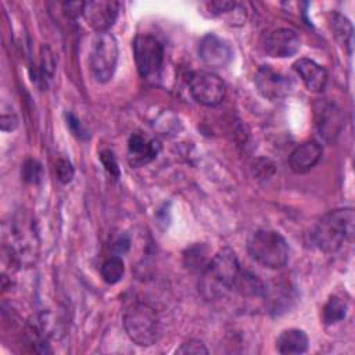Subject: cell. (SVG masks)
Segmentation results:
<instances>
[{
	"label": "cell",
	"mask_w": 355,
	"mask_h": 355,
	"mask_svg": "<svg viewBox=\"0 0 355 355\" xmlns=\"http://www.w3.org/2000/svg\"><path fill=\"white\" fill-rule=\"evenodd\" d=\"M190 93L202 105L215 107L226 96L225 82L212 72H196L190 78Z\"/></svg>",
	"instance_id": "obj_7"
},
{
	"label": "cell",
	"mask_w": 355,
	"mask_h": 355,
	"mask_svg": "<svg viewBox=\"0 0 355 355\" xmlns=\"http://www.w3.org/2000/svg\"><path fill=\"white\" fill-rule=\"evenodd\" d=\"M315 114V125L319 132V135L326 140L331 141L334 140L341 128H343V112L341 110L331 101L320 100L313 107Z\"/></svg>",
	"instance_id": "obj_10"
},
{
	"label": "cell",
	"mask_w": 355,
	"mask_h": 355,
	"mask_svg": "<svg viewBox=\"0 0 355 355\" xmlns=\"http://www.w3.org/2000/svg\"><path fill=\"white\" fill-rule=\"evenodd\" d=\"M100 159L105 168V171L114 176V178H119V166H118V162L112 154V151L110 150H103L100 153Z\"/></svg>",
	"instance_id": "obj_23"
},
{
	"label": "cell",
	"mask_w": 355,
	"mask_h": 355,
	"mask_svg": "<svg viewBox=\"0 0 355 355\" xmlns=\"http://www.w3.org/2000/svg\"><path fill=\"white\" fill-rule=\"evenodd\" d=\"M309 340L308 336L300 329H288L282 331L277 337L276 348L283 355L291 354H302L308 349Z\"/></svg>",
	"instance_id": "obj_16"
},
{
	"label": "cell",
	"mask_w": 355,
	"mask_h": 355,
	"mask_svg": "<svg viewBox=\"0 0 355 355\" xmlns=\"http://www.w3.org/2000/svg\"><path fill=\"white\" fill-rule=\"evenodd\" d=\"M123 326L129 338L141 347H150L161 337L159 316L153 306L144 302H136L126 309Z\"/></svg>",
	"instance_id": "obj_4"
},
{
	"label": "cell",
	"mask_w": 355,
	"mask_h": 355,
	"mask_svg": "<svg viewBox=\"0 0 355 355\" xmlns=\"http://www.w3.org/2000/svg\"><path fill=\"white\" fill-rule=\"evenodd\" d=\"M240 273L239 259L229 247L218 251L201 272L200 291L207 300L223 297L229 290L234 288Z\"/></svg>",
	"instance_id": "obj_1"
},
{
	"label": "cell",
	"mask_w": 355,
	"mask_h": 355,
	"mask_svg": "<svg viewBox=\"0 0 355 355\" xmlns=\"http://www.w3.org/2000/svg\"><path fill=\"white\" fill-rule=\"evenodd\" d=\"M133 55L137 71L143 78H154L162 68L164 47L153 35L141 33L135 37Z\"/></svg>",
	"instance_id": "obj_6"
},
{
	"label": "cell",
	"mask_w": 355,
	"mask_h": 355,
	"mask_svg": "<svg viewBox=\"0 0 355 355\" xmlns=\"http://www.w3.org/2000/svg\"><path fill=\"white\" fill-rule=\"evenodd\" d=\"M22 178L29 183H37L42 178V166L35 159L25 161L22 166Z\"/></svg>",
	"instance_id": "obj_21"
},
{
	"label": "cell",
	"mask_w": 355,
	"mask_h": 355,
	"mask_svg": "<svg viewBox=\"0 0 355 355\" xmlns=\"http://www.w3.org/2000/svg\"><path fill=\"white\" fill-rule=\"evenodd\" d=\"M294 69L311 92H323L327 85L326 69L309 58H300L294 62Z\"/></svg>",
	"instance_id": "obj_14"
},
{
	"label": "cell",
	"mask_w": 355,
	"mask_h": 355,
	"mask_svg": "<svg viewBox=\"0 0 355 355\" xmlns=\"http://www.w3.org/2000/svg\"><path fill=\"white\" fill-rule=\"evenodd\" d=\"M178 354H189V355H201V354H208V349L205 348V345L198 341V340H190L187 343H183L178 349Z\"/></svg>",
	"instance_id": "obj_24"
},
{
	"label": "cell",
	"mask_w": 355,
	"mask_h": 355,
	"mask_svg": "<svg viewBox=\"0 0 355 355\" xmlns=\"http://www.w3.org/2000/svg\"><path fill=\"white\" fill-rule=\"evenodd\" d=\"M330 28L334 35V37L347 49L348 54L352 53V37H354V29L351 22L347 17L341 15L340 12H333L330 18Z\"/></svg>",
	"instance_id": "obj_17"
},
{
	"label": "cell",
	"mask_w": 355,
	"mask_h": 355,
	"mask_svg": "<svg viewBox=\"0 0 355 355\" xmlns=\"http://www.w3.org/2000/svg\"><path fill=\"white\" fill-rule=\"evenodd\" d=\"M119 12V3L114 0H92L86 1L83 7V17L90 28L97 33L108 32L116 21Z\"/></svg>",
	"instance_id": "obj_9"
},
{
	"label": "cell",
	"mask_w": 355,
	"mask_h": 355,
	"mask_svg": "<svg viewBox=\"0 0 355 355\" xmlns=\"http://www.w3.org/2000/svg\"><path fill=\"white\" fill-rule=\"evenodd\" d=\"M55 175H57V179L61 183H64V184L69 183L73 178L72 164L68 159H64V158L57 159V162H55Z\"/></svg>",
	"instance_id": "obj_22"
},
{
	"label": "cell",
	"mask_w": 355,
	"mask_h": 355,
	"mask_svg": "<svg viewBox=\"0 0 355 355\" xmlns=\"http://www.w3.org/2000/svg\"><path fill=\"white\" fill-rule=\"evenodd\" d=\"M184 266L193 272H202L208 265V248L202 244H196L186 250L183 257Z\"/></svg>",
	"instance_id": "obj_19"
},
{
	"label": "cell",
	"mask_w": 355,
	"mask_h": 355,
	"mask_svg": "<svg viewBox=\"0 0 355 355\" xmlns=\"http://www.w3.org/2000/svg\"><path fill=\"white\" fill-rule=\"evenodd\" d=\"M62 7H64V11L68 17L75 18V17L83 14L85 3L83 1H68V3H64Z\"/></svg>",
	"instance_id": "obj_28"
},
{
	"label": "cell",
	"mask_w": 355,
	"mask_h": 355,
	"mask_svg": "<svg viewBox=\"0 0 355 355\" xmlns=\"http://www.w3.org/2000/svg\"><path fill=\"white\" fill-rule=\"evenodd\" d=\"M255 86L265 98L279 100L291 92L293 82L270 65H262L255 73Z\"/></svg>",
	"instance_id": "obj_8"
},
{
	"label": "cell",
	"mask_w": 355,
	"mask_h": 355,
	"mask_svg": "<svg viewBox=\"0 0 355 355\" xmlns=\"http://www.w3.org/2000/svg\"><path fill=\"white\" fill-rule=\"evenodd\" d=\"M247 251L255 262L269 269L283 268L290 254L286 239L279 232L266 229L257 230L248 237Z\"/></svg>",
	"instance_id": "obj_3"
},
{
	"label": "cell",
	"mask_w": 355,
	"mask_h": 355,
	"mask_svg": "<svg viewBox=\"0 0 355 355\" xmlns=\"http://www.w3.org/2000/svg\"><path fill=\"white\" fill-rule=\"evenodd\" d=\"M100 273L105 283H108V284L118 283L125 273V265H123L122 258L115 255V257H110L108 259H105L100 268Z\"/></svg>",
	"instance_id": "obj_20"
},
{
	"label": "cell",
	"mask_w": 355,
	"mask_h": 355,
	"mask_svg": "<svg viewBox=\"0 0 355 355\" xmlns=\"http://www.w3.org/2000/svg\"><path fill=\"white\" fill-rule=\"evenodd\" d=\"M55 69V60L49 47H42V73L46 78H51Z\"/></svg>",
	"instance_id": "obj_25"
},
{
	"label": "cell",
	"mask_w": 355,
	"mask_h": 355,
	"mask_svg": "<svg viewBox=\"0 0 355 355\" xmlns=\"http://www.w3.org/2000/svg\"><path fill=\"white\" fill-rule=\"evenodd\" d=\"M322 147L316 141H306L298 146L288 158V165L294 173L302 175L309 172L320 159Z\"/></svg>",
	"instance_id": "obj_15"
},
{
	"label": "cell",
	"mask_w": 355,
	"mask_h": 355,
	"mask_svg": "<svg viewBox=\"0 0 355 355\" xmlns=\"http://www.w3.org/2000/svg\"><path fill=\"white\" fill-rule=\"evenodd\" d=\"M65 116H67V123H68V126H69V130L73 133V136L78 137V139H82V140L87 139V132H86V129L82 126V123L79 122V119H78L76 116H73L72 114H69V112H68Z\"/></svg>",
	"instance_id": "obj_27"
},
{
	"label": "cell",
	"mask_w": 355,
	"mask_h": 355,
	"mask_svg": "<svg viewBox=\"0 0 355 355\" xmlns=\"http://www.w3.org/2000/svg\"><path fill=\"white\" fill-rule=\"evenodd\" d=\"M0 125H1V130L3 132H10L14 130L18 125V118L15 116V114H3L1 119H0Z\"/></svg>",
	"instance_id": "obj_29"
},
{
	"label": "cell",
	"mask_w": 355,
	"mask_h": 355,
	"mask_svg": "<svg viewBox=\"0 0 355 355\" xmlns=\"http://www.w3.org/2000/svg\"><path fill=\"white\" fill-rule=\"evenodd\" d=\"M263 47L268 55L275 58H286L294 55L300 50L301 40L293 29L280 28L266 36Z\"/></svg>",
	"instance_id": "obj_12"
},
{
	"label": "cell",
	"mask_w": 355,
	"mask_h": 355,
	"mask_svg": "<svg viewBox=\"0 0 355 355\" xmlns=\"http://www.w3.org/2000/svg\"><path fill=\"white\" fill-rule=\"evenodd\" d=\"M118 61V43L110 32L96 33L90 51L89 67L98 82H107L112 78Z\"/></svg>",
	"instance_id": "obj_5"
},
{
	"label": "cell",
	"mask_w": 355,
	"mask_h": 355,
	"mask_svg": "<svg viewBox=\"0 0 355 355\" xmlns=\"http://www.w3.org/2000/svg\"><path fill=\"white\" fill-rule=\"evenodd\" d=\"M129 245H130L129 237H128V236H121V237L114 243V250H115V252H116L118 255H121V254H125V252L128 251Z\"/></svg>",
	"instance_id": "obj_30"
},
{
	"label": "cell",
	"mask_w": 355,
	"mask_h": 355,
	"mask_svg": "<svg viewBox=\"0 0 355 355\" xmlns=\"http://www.w3.org/2000/svg\"><path fill=\"white\" fill-rule=\"evenodd\" d=\"M236 1H211L207 3V7L212 15H222V14H230L233 8L236 7Z\"/></svg>",
	"instance_id": "obj_26"
},
{
	"label": "cell",
	"mask_w": 355,
	"mask_h": 355,
	"mask_svg": "<svg viewBox=\"0 0 355 355\" xmlns=\"http://www.w3.org/2000/svg\"><path fill=\"white\" fill-rule=\"evenodd\" d=\"M159 148L161 146L157 140L133 133L128 141V162L133 168L144 166L157 157Z\"/></svg>",
	"instance_id": "obj_13"
},
{
	"label": "cell",
	"mask_w": 355,
	"mask_h": 355,
	"mask_svg": "<svg viewBox=\"0 0 355 355\" xmlns=\"http://www.w3.org/2000/svg\"><path fill=\"white\" fill-rule=\"evenodd\" d=\"M354 225V208L345 207L333 209L323 215L316 223L312 233L313 243L326 254L337 252L345 241L352 239Z\"/></svg>",
	"instance_id": "obj_2"
},
{
	"label": "cell",
	"mask_w": 355,
	"mask_h": 355,
	"mask_svg": "<svg viewBox=\"0 0 355 355\" xmlns=\"http://www.w3.org/2000/svg\"><path fill=\"white\" fill-rule=\"evenodd\" d=\"M347 311H348L347 300L334 294L327 300L326 305L323 306V315H322L323 322L326 324H334L345 318Z\"/></svg>",
	"instance_id": "obj_18"
},
{
	"label": "cell",
	"mask_w": 355,
	"mask_h": 355,
	"mask_svg": "<svg viewBox=\"0 0 355 355\" xmlns=\"http://www.w3.org/2000/svg\"><path fill=\"white\" fill-rule=\"evenodd\" d=\"M198 53L202 62L211 68L226 67L233 55L230 44L214 33H208L201 39Z\"/></svg>",
	"instance_id": "obj_11"
}]
</instances>
